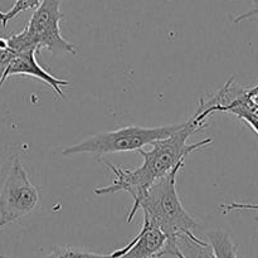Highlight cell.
Instances as JSON below:
<instances>
[{"mask_svg": "<svg viewBox=\"0 0 258 258\" xmlns=\"http://www.w3.org/2000/svg\"><path fill=\"white\" fill-rule=\"evenodd\" d=\"M207 118L201 113V107L196 111L191 117L184 121L181 127L171 134L170 136L161 140H156L151 144L150 150L140 149L138 153L143 156V164L139 168L130 169L118 168L107 160L101 159L103 164L110 169L115 175V179L108 185H101L95 189L97 196H107L115 193H128L133 198L134 204L128 213L126 223H131L134 217L138 213V204L149 186L171 169L175 168L179 163L185 161V159L194 151L204 148L213 143V139H204L199 143L186 144L188 139L198 131H202L207 126Z\"/></svg>", "mask_w": 258, "mask_h": 258, "instance_id": "1", "label": "cell"}, {"mask_svg": "<svg viewBox=\"0 0 258 258\" xmlns=\"http://www.w3.org/2000/svg\"><path fill=\"white\" fill-rule=\"evenodd\" d=\"M184 163L181 161L168 174L156 179L138 204V211L140 209L144 214V222L160 229L168 239L193 233L198 226L183 207L176 190V178Z\"/></svg>", "mask_w": 258, "mask_h": 258, "instance_id": "2", "label": "cell"}, {"mask_svg": "<svg viewBox=\"0 0 258 258\" xmlns=\"http://www.w3.org/2000/svg\"><path fill=\"white\" fill-rule=\"evenodd\" d=\"M60 2L62 0H42L34 9L24 29L7 37L8 48L15 54L28 49H35L39 53L40 49L44 48L53 57L62 53L77 55L75 45L60 34L59 22L63 17L60 13Z\"/></svg>", "mask_w": 258, "mask_h": 258, "instance_id": "3", "label": "cell"}, {"mask_svg": "<svg viewBox=\"0 0 258 258\" xmlns=\"http://www.w3.org/2000/svg\"><path fill=\"white\" fill-rule=\"evenodd\" d=\"M183 122L174 125L143 127V126H125L112 131L96 134L85 139L81 143L68 146L62 151L63 156L78 155V154H92L101 158L106 154L123 153V151H138L144 146L151 145L154 141L161 140L181 127Z\"/></svg>", "mask_w": 258, "mask_h": 258, "instance_id": "4", "label": "cell"}, {"mask_svg": "<svg viewBox=\"0 0 258 258\" xmlns=\"http://www.w3.org/2000/svg\"><path fill=\"white\" fill-rule=\"evenodd\" d=\"M38 202L39 194L37 188L29 180L19 156H14L0 191V231L8 224L32 213Z\"/></svg>", "mask_w": 258, "mask_h": 258, "instance_id": "5", "label": "cell"}, {"mask_svg": "<svg viewBox=\"0 0 258 258\" xmlns=\"http://www.w3.org/2000/svg\"><path fill=\"white\" fill-rule=\"evenodd\" d=\"M35 54H37V50L28 49L22 53H18V54L13 57V59L10 60L7 70H5L4 75H3L2 80H0V91H2V87L5 83V81L12 77V76H29V77H33L35 80H39L42 82L47 83L54 91L58 97L64 98L66 95L62 88L70 86V82L62 80V78L54 77L50 73H48L44 68L40 67L39 63L37 62Z\"/></svg>", "mask_w": 258, "mask_h": 258, "instance_id": "6", "label": "cell"}, {"mask_svg": "<svg viewBox=\"0 0 258 258\" xmlns=\"http://www.w3.org/2000/svg\"><path fill=\"white\" fill-rule=\"evenodd\" d=\"M166 241L168 238L160 229L144 222L135 238L110 254L112 258H160Z\"/></svg>", "mask_w": 258, "mask_h": 258, "instance_id": "7", "label": "cell"}, {"mask_svg": "<svg viewBox=\"0 0 258 258\" xmlns=\"http://www.w3.org/2000/svg\"><path fill=\"white\" fill-rule=\"evenodd\" d=\"M171 256L175 258H216L209 242L199 239L194 233L179 234L174 239H168L161 251L160 258Z\"/></svg>", "mask_w": 258, "mask_h": 258, "instance_id": "8", "label": "cell"}, {"mask_svg": "<svg viewBox=\"0 0 258 258\" xmlns=\"http://www.w3.org/2000/svg\"><path fill=\"white\" fill-rule=\"evenodd\" d=\"M208 239L216 258H238L237 246L232 242L231 237L226 231L216 229V231L209 232Z\"/></svg>", "mask_w": 258, "mask_h": 258, "instance_id": "9", "label": "cell"}, {"mask_svg": "<svg viewBox=\"0 0 258 258\" xmlns=\"http://www.w3.org/2000/svg\"><path fill=\"white\" fill-rule=\"evenodd\" d=\"M45 258H112V257H111V254H98V253H93V252L85 251V249L64 246V247H58V248L53 249L52 253L48 254Z\"/></svg>", "mask_w": 258, "mask_h": 258, "instance_id": "10", "label": "cell"}, {"mask_svg": "<svg viewBox=\"0 0 258 258\" xmlns=\"http://www.w3.org/2000/svg\"><path fill=\"white\" fill-rule=\"evenodd\" d=\"M40 2L42 0H15L14 5L10 8V10H8V12H2L0 10V23H2L3 28L7 27L8 22L14 19L20 13L35 9L40 4Z\"/></svg>", "mask_w": 258, "mask_h": 258, "instance_id": "11", "label": "cell"}, {"mask_svg": "<svg viewBox=\"0 0 258 258\" xmlns=\"http://www.w3.org/2000/svg\"><path fill=\"white\" fill-rule=\"evenodd\" d=\"M252 4V8L246 13H242V14L236 15V17H231L232 22L238 24V23L244 22V20H248L252 19V18H256L258 17V0H247Z\"/></svg>", "mask_w": 258, "mask_h": 258, "instance_id": "12", "label": "cell"}, {"mask_svg": "<svg viewBox=\"0 0 258 258\" xmlns=\"http://www.w3.org/2000/svg\"><path fill=\"white\" fill-rule=\"evenodd\" d=\"M222 213H229L234 211H258V204H248V203H231V204H222L221 206Z\"/></svg>", "mask_w": 258, "mask_h": 258, "instance_id": "13", "label": "cell"}, {"mask_svg": "<svg viewBox=\"0 0 258 258\" xmlns=\"http://www.w3.org/2000/svg\"><path fill=\"white\" fill-rule=\"evenodd\" d=\"M14 55L15 53L9 48H0V80H2L8 64H9Z\"/></svg>", "mask_w": 258, "mask_h": 258, "instance_id": "14", "label": "cell"}, {"mask_svg": "<svg viewBox=\"0 0 258 258\" xmlns=\"http://www.w3.org/2000/svg\"><path fill=\"white\" fill-rule=\"evenodd\" d=\"M238 120L246 122L247 125H248L249 127H251L252 130H253L254 133H256L258 135V120H257V118L252 117V116H249V115H244V116H242V117H239Z\"/></svg>", "mask_w": 258, "mask_h": 258, "instance_id": "15", "label": "cell"}, {"mask_svg": "<svg viewBox=\"0 0 258 258\" xmlns=\"http://www.w3.org/2000/svg\"><path fill=\"white\" fill-rule=\"evenodd\" d=\"M247 95H248L249 97H251L252 102H253L254 105H256L257 107H258V91H254V92H249V91L247 90Z\"/></svg>", "mask_w": 258, "mask_h": 258, "instance_id": "16", "label": "cell"}, {"mask_svg": "<svg viewBox=\"0 0 258 258\" xmlns=\"http://www.w3.org/2000/svg\"><path fill=\"white\" fill-rule=\"evenodd\" d=\"M248 91H249V92H254V91H258V83L256 86H253V87L248 88Z\"/></svg>", "mask_w": 258, "mask_h": 258, "instance_id": "17", "label": "cell"}, {"mask_svg": "<svg viewBox=\"0 0 258 258\" xmlns=\"http://www.w3.org/2000/svg\"><path fill=\"white\" fill-rule=\"evenodd\" d=\"M0 258H8V257H5V256H2Z\"/></svg>", "mask_w": 258, "mask_h": 258, "instance_id": "18", "label": "cell"}, {"mask_svg": "<svg viewBox=\"0 0 258 258\" xmlns=\"http://www.w3.org/2000/svg\"><path fill=\"white\" fill-rule=\"evenodd\" d=\"M166 2H169V0H166Z\"/></svg>", "mask_w": 258, "mask_h": 258, "instance_id": "19", "label": "cell"}]
</instances>
